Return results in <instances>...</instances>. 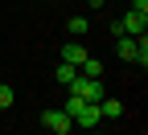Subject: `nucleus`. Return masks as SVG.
Returning <instances> with one entry per match:
<instances>
[{"instance_id": "423d86ee", "label": "nucleus", "mask_w": 148, "mask_h": 135, "mask_svg": "<svg viewBox=\"0 0 148 135\" xmlns=\"http://www.w3.org/2000/svg\"><path fill=\"white\" fill-rule=\"evenodd\" d=\"M115 53L123 62H136V37H115Z\"/></svg>"}, {"instance_id": "6e6552de", "label": "nucleus", "mask_w": 148, "mask_h": 135, "mask_svg": "<svg viewBox=\"0 0 148 135\" xmlns=\"http://www.w3.org/2000/svg\"><path fill=\"white\" fill-rule=\"evenodd\" d=\"M78 74H82V78H103V62H99V57H90V53H86V62L78 66Z\"/></svg>"}, {"instance_id": "1a4fd4ad", "label": "nucleus", "mask_w": 148, "mask_h": 135, "mask_svg": "<svg viewBox=\"0 0 148 135\" xmlns=\"http://www.w3.org/2000/svg\"><path fill=\"white\" fill-rule=\"evenodd\" d=\"M53 78H58V86H70L74 78H78V66H70V62H62L58 70H53Z\"/></svg>"}, {"instance_id": "0eeeda50", "label": "nucleus", "mask_w": 148, "mask_h": 135, "mask_svg": "<svg viewBox=\"0 0 148 135\" xmlns=\"http://www.w3.org/2000/svg\"><path fill=\"white\" fill-rule=\"evenodd\" d=\"M99 115H103V119H119V115H123V102L119 98H99Z\"/></svg>"}, {"instance_id": "9d476101", "label": "nucleus", "mask_w": 148, "mask_h": 135, "mask_svg": "<svg viewBox=\"0 0 148 135\" xmlns=\"http://www.w3.org/2000/svg\"><path fill=\"white\" fill-rule=\"evenodd\" d=\"M8 107H12V86L0 82V111H8Z\"/></svg>"}, {"instance_id": "f257e3e1", "label": "nucleus", "mask_w": 148, "mask_h": 135, "mask_svg": "<svg viewBox=\"0 0 148 135\" xmlns=\"http://www.w3.org/2000/svg\"><path fill=\"white\" fill-rule=\"evenodd\" d=\"M70 94H74V98H82V102H99V98H107L103 78H82V74L70 82Z\"/></svg>"}, {"instance_id": "f8f14e48", "label": "nucleus", "mask_w": 148, "mask_h": 135, "mask_svg": "<svg viewBox=\"0 0 148 135\" xmlns=\"http://www.w3.org/2000/svg\"><path fill=\"white\" fill-rule=\"evenodd\" d=\"M132 12H140V16H148V0H132Z\"/></svg>"}, {"instance_id": "20e7f679", "label": "nucleus", "mask_w": 148, "mask_h": 135, "mask_svg": "<svg viewBox=\"0 0 148 135\" xmlns=\"http://www.w3.org/2000/svg\"><path fill=\"white\" fill-rule=\"evenodd\" d=\"M119 29H123V37H140V33H148V16H140V12L127 8V16L119 21Z\"/></svg>"}, {"instance_id": "39448f33", "label": "nucleus", "mask_w": 148, "mask_h": 135, "mask_svg": "<svg viewBox=\"0 0 148 135\" xmlns=\"http://www.w3.org/2000/svg\"><path fill=\"white\" fill-rule=\"evenodd\" d=\"M62 62H70V66H82V62H86V49H82L78 41H70V45H62Z\"/></svg>"}, {"instance_id": "f03ea898", "label": "nucleus", "mask_w": 148, "mask_h": 135, "mask_svg": "<svg viewBox=\"0 0 148 135\" xmlns=\"http://www.w3.org/2000/svg\"><path fill=\"white\" fill-rule=\"evenodd\" d=\"M41 127H45V131H53V135H70V131H74V119H70L66 111L49 107V111H41Z\"/></svg>"}, {"instance_id": "4468645a", "label": "nucleus", "mask_w": 148, "mask_h": 135, "mask_svg": "<svg viewBox=\"0 0 148 135\" xmlns=\"http://www.w3.org/2000/svg\"><path fill=\"white\" fill-rule=\"evenodd\" d=\"M90 135H103V131H90Z\"/></svg>"}, {"instance_id": "9b49d317", "label": "nucleus", "mask_w": 148, "mask_h": 135, "mask_svg": "<svg viewBox=\"0 0 148 135\" xmlns=\"http://www.w3.org/2000/svg\"><path fill=\"white\" fill-rule=\"evenodd\" d=\"M86 29H90L86 16H70V33H86Z\"/></svg>"}, {"instance_id": "7ed1b4c3", "label": "nucleus", "mask_w": 148, "mask_h": 135, "mask_svg": "<svg viewBox=\"0 0 148 135\" xmlns=\"http://www.w3.org/2000/svg\"><path fill=\"white\" fill-rule=\"evenodd\" d=\"M70 119L78 123V127H86V131H90V127H99V123H103V115H99V102H78V111H74Z\"/></svg>"}, {"instance_id": "2eb2a0df", "label": "nucleus", "mask_w": 148, "mask_h": 135, "mask_svg": "<svg viewBox=\"0 0 148 135\" xmlns=\"http://www.w3.org/2000/svg\"><path fill=\"white\" fill-rule=\"evenodd\" d=\"M107 4H111V0H107Z\"/></svg>"}, {"instance_id": "ddd939ff", "label": "nucleus", "mask_w": 148, "mask_h": 135, "mask_svg": "<svg viewBox=\"0 0 148 135\" xmlns=\"http://www.w3.org/2000/svg\"><path fill=\"white\" fill-rule=\"evenodd\" d=\"M86 4H90V8H103V4H107V0H86Z\"/></svg>"}]
</instances>
